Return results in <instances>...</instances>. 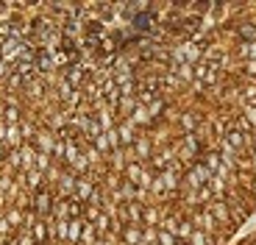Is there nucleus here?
Returning <instances> with one entry per match:
<instances>
[{"label": "nucleus", "instance_id": "obj_5", "mask_svg": "<svg viewBox=\"0 0 256 245\" xmlns=\"http://www.w3.org/2000/svg\"><path fill=\"white\" fill-rule=\"evenodd\" d=\"M95 178L92 176H81V178L76 181V200H81V204H90V198L95 195Z\"/></svg>", "mask_w": 256, "mask_h": 245}, {"label": "nucleus", "instance_id": "obj_21", "mask_svg": "<svg viewBox=\"0 0 256 245\" xmlns=\"http://www.w3.org/2000/svg\"><path fill=\"white\" fill-rule=\"evenodd\" d=\"M62 164H50V170L45 173V181H50V184H58V178H62Z\"/></svg>", "mask_w": 256, "mask_h": 245}, {"label": "nucleus", "instance_id": "obj_26", "mask_svg": "<svg viewBox=\"0 0 256 245\" xmlns=\"http://www.w3.org/2000/svg\"><path fill=\"white\" fill-rule=\"evenodd\" d=\"M6 156H8V148H6V145H3V142H0V164L6 162Z\"/></svg>", "mask_w": 256, "mask_h": 245}, {"label": "nucleus", "instance_id": "obj_6", "mask_svg": "<svg viewBox=\"0 0 256 245\" xmlns=\"http://www.w3.org/2000/svg\"><path fill=\"white\" fill-rule=\"evenodd\" d=\"M76 176L70 173V170H64L62 173V178H58V184H56V192H58V198H76Z\"/></svg>", "mask_w": 256, "mask_h": 245}, {"label": "nucleus", "instance_id": "obj_28", "mask_svg": "<svg viewBox=\"0 0 256 245\" xmlns=\"http://www.w3.org/2000/svg\"><path fill=\"white\" fill-rule=\"evenodd\" d=\"M53 245H67V242H53Z\"/></svg>", "mask_w": 256, "mask_h": 245}, {"label": "nucleus", "instance_id": "obj_16", "mask_svg": "<svg viewBox=\"0 0 256 245\" xmlns=\"http://www.w3.org/2000/svg\"><path fill=\"white\" fill-rule=\"evenodd\" d=\"M192 232H195V226L190 223V218H186V220H178V228H176V240H178V242H190Z\"/></svg>", "mask_w": 256, "mask_h": 245}, {"label": "nucleus", "instance_id": "obj_19", "mask_svg": "<svg viewBox=\"0 0 256 245\" xmlns=\"http://www.w3.org/2000/svg\"><path fill=\"white\" fill-rule=\"evenodd\" d=\"M92 145H95V150L98 154H112V145H109V140H106V134H100V136H95V140H92Z\"/></svg>", "mask_w": 256, "mask_h": 245}, {"label": "nucleus", "instance_id": "obj_29", "mask_svg": "<svg viewBox=\"0 0 256 245\" xmlns=\"http://www.w3.org/2000/svg\"><path fill=\"white\" fill-rule=\"evenodd\" d=\"M178 245H186V242H178Z\"/></svg>", "mask_w": 256, "mask_h": 245}, {"label": "nucleus", "instance_id": "obj_12", "mask_svg": "<svg viewBox=\"0 0 256 245\" xmlns=\"http://www.w3.org/2000/svg\"><path fill=\"white\" fill-rule=\"evenodd\" d=\"M26 92H28V98H42V95H45V81H42L39 76L28 78V81H26Z\"/></svg>", "mask_w": 256, "mask_h": 245}, {"label": "nucleus", "instance_id": "obj_10", "mask_svg": "<svg viewBox=\"0 0 256 245\" xmlns=\"http://www.w3.org/2000/svg\"><path fill=\"white\" fill-rule=\"evenodd\" d=\"M81 232H84V218L81 220H70V223H67V245L81 242Z\"/></svg>", "mask_w": 256, "mask_h": 245}, {"label": "nucleus", "instance_id": "obj_18", "mask_svg": "<svg viewBox=\"0 0 256 245\" xmlns=\"http://www.w3.org/2000/svg\"><path fill=\"white\" fill-rule=\"evenodd\" d=\"M36 126H34V122L31 120H22V122H20V134H22V140H26V142H31L34 140V136H36Z\"/></svg>", "mask_w": 256, "mask_h": 245}, {"label": "nucleus", "instance_id": "obj_14", "mask_svg": "<svg viewBox=\"0 0 256 245\" xmlns=\"http://www.w3.org/2000/svg\"><path fill=\"white\" fill-rule=\"evenodd\" d=\"M78 245H98L95 223H86V220H84V232H81V242H78Z\"/></svg>", "mask_w": 256, "mask_h": 245}, {"label": "nucleus", "instance_id": "obj_15", "mask_svg": "<svg viewBox=\"0 0 256 245\" xmlns=\"http://www.w3.org/2000/svg\"><path fill=\"white\" fill-rule=\"evenodd\" d=\"M204 164L212 170V176H218V170L223 168V159H220L218 150H206V154H204Z\"/></svg>", "mask_w": 256, "mask_h": 245}, {"label": "nucleus", "instance_id": "obj_1", "mask_svg": "<svg viewBox=\"0 0 256 245\" xmlns=\"http://www.w3.org/2000/svg\"><path fill=\"white\" fill-rule=\"evenodd\" d=\"M53 204H56V198H53V192L48 187H42L39 192H34V204H31V212L36 214V218L48 220L53 212Z\"/></svg>", "mask_w": 256, "mask_h": 245}, {"label": "nucleus", "instance_id": "obj_20", "mask_svg": "<svg viewBox=\"0 0 256 245\" xmlns=\"http://www.w3.org/2000/svg\"><path fill=\"white\" fill-rule=\"evenodd\" d=\"M50 164H53V156H48V154H36V164H34V168H36L39 173H48V170H50Z\"/></svg>", "mask_w": 256, "mask_h": 245}, {"label": "nucleus", "instance_id": "obj_9", "mask_svg": "<svg viewBox=\"0 0 256 245\" xmlns=\"http://www.w3.org/2000/svg\"><path fill=\"white\" fill-rule=\"evenodd\" d=\"M162 209L159 206H145L142 209V226H154V228H159V223H162Z\"/></svg>", "mask_w": 256, "mask_h": 245}, {"label": "nucleus", "instance_id": "obj_23", "mask_svg": "<svg viewBox=\"0 0 256 245\" xmlns=\"http://www.w3.org/2000/svg\"><path fill=\"white\" fill-rule=\"evenodd\" d=\"M162 112H164V100H162V98H159V100H154V104L148 106V114L154 117V120H156V117H162Z\"/></svg>", "mask_w": 256, "mask_h": 245}, {"label": "nucleus", "instance_id": "obj_7", "mask_svg": "<svg viewBox=\"0 0 256 245\" xmlns=\"http://www.w3.org/2000/svg\"><path fill=\"white\" fill-rule=\"evenodd\" d=\"M120 242L122 245H140L142 242V223H128V226H122Z\"/></svg>", "mask_w": 256, "mask_h": 245}, {"label": "nucleus", "instance_id": "obj_30", "mask_svg": "<svg viewBox=\"0 0 256 245\" xmlns=\"http://www.w3.org/2000/svg\"><path fill=\"white\" fill-rule=\"evenodd\" d=\"M45 245H53V242H45Z\"/></svg>", "mask_w": 256, "mask_h": 245}, {"label": "nucleus", "instance_id": "obj_31", "mask_svg": "<svg viewBox=\"0 0 256 245\" xmlns=\"http://www.w3.org/2000/svg\"><path fill=\"white\" fill-rule=\"evenodd\" d=\"M242 245H245V242H242Z\"/></svg>", "mask_w": 256, "mask_h": 245}, {"label": "nucleus", "instance_id": "obj_3", "mask_svg": "<svg viewBox=\"0 0 256 245\" xmlns=\"http://www.w3.org/2000/svg\"><path fill=\"white\" fill-rule=\"evenodd\" d=\"M190 223H192L195 228H200V232H206V234H214V232H218V220L212 218V212H209L206 206H204V209H195V212L190 214Z\"/></svg>", "mask_w": 256, "mask_h": 245}, {"label": "nucleus", "instance_id": "obj_17", "mask_svg": "<svg viewBox=\"0 0 256 245\" xmlns=\"http://www.w3.org/2000/svg\"><path fill=\"white\" fill-rule=\"evenodd\" d=\"M237 53H240V58H245V62H256V42H240Z\"/></svg>", "mask_w": 256, "mask_h": 245}, {"label": "nucleus", "instance_id": "obj_13", "mask_svg": "<svg viewBox=\"0 0 256 245\" xmlns=\"http://www.w3.org/2000/svg\"><path fill=\"white\" fill-rule=\"evenodd\" d=\"M178 122H181V128H184V134H195V128H198V117H195V112H181Z\"/></svg>", "mask_w": 256, "mask_h": 245}, {"label": "nucleus", "instance_id": "obj_27", "mask_svg": "<svg viewBox=\"0 0 256 245\" xmlns=\"http://www.w3.org/2000/svg\"><path fill=\"white\" fill-rule=\"evenodd\" d=\"M250 187H254V190H256V176H254V181H250Z\"/></svg>", "mask_w": 256, "mask_h": 245}, {"label": "nucleus", "instance_id": "obj_8", "mask_svg": "<svg viewBox=\"0 0 256 245\" xmlns=\"http://www.w3.org/2000/svg\"><path fill=\"white\" fill-rule=\"evenodd\" d=\"M134 154H136V159H140L142 164H145V159H150V156H154V142H150V136H145V134L136 136Z\"/></svg>", "mask_w": 256, "mask_h": 245}, {"label": "nucleus", "instance_id": "obj_22", "mask_svg": "<svg viewBox=\"0 0 256 245\" xmlns=\"http://www.w3.org/2000/svg\"><path fill=\"white\" fill-rule=\"evenodd\" d=\"M242 117L250 122V128H256V106H254V104H245V109H242Z\"/></svg>", "mask_w": 256, "mask_h": 245}, {"label": "nucleus", "instance_id": "obj_4", "mask_svg": "<svg viewBox=\"0 0 256 245\" xmlns=\"http://www.w3.org/2000/svg\"><path fill=\"white\" fill-rule=\"evenodd\" d=\"M117 136H120V148H131L140 134H136V126L126 117V120L117 122Z\"/></svg>", "mask_w": 256, "mask_h": 245}, {"label": "nucleus", "instance_id": "obj_24", "mask_svg": "<svg viewBox=\"0 0 256 245\" xmlns=\"http://www.w3.org/2000/svg\"><path fill=\"white\" fill-rule=\"evenodd\" d=\"M159 245H178V240H176V234L164 232V228H159Z\"/></svg>", "mask_w": 256, "mask_h": 245}, {"label": "nucleus", "instance_id": "obj_11", "mask_svg": "<svg viewBox=\"0 0 256 245\" xmlns=\"http://www.w3.org/2000/svg\"><path fill=\"white\" fill-rule=\"evenodd\" d=\"M128 120L134 122V126H150V122H154V117L148 114V106L136 104V109L131 112V117H128Z\"/></svg>", "mask_w": 256, "mask_h": 245}, {"label": "nucleus", "instance_id": "obj_25", "mask_svg": "<svg viewBox=\"0 0 256 245\" xmlns=\"http://www.w3.org/2000/svg\"><path fill=\"white\" fill-rule=\"evenodd\" d=\"M242 67H245V72H248V76H254V78H256V62H245Z\"/></svg>", "mask_w": 256, "mask_h": 245}, {"label": "nucleus", "instance_id": "obj_2", "mask_svg": "<svg viewBox=\"0 0 256 245\" xmlns=\"http://www.w3.org/2000/svg\"><path fill=\"white\" fill-rule=\"evenodd\" d=\"M56 140H58V134L53 128H39L36 131V136L31 140V145L36 148V154H48V156H53V145H56Z\"/></svg>", "mask_w": 256, "mask_h": 245}]
</instances>
